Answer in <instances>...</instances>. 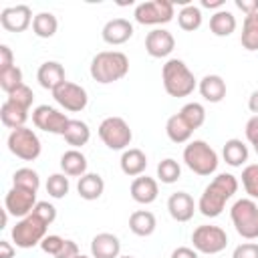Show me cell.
Wrapping results in <instances>:
<instances>
[{"mask_svg": "<svg viewBox=\"0 0 258 258\" xmlns=\"http://www.w3.org/2000/svg\"><path fill=\"white\" fill-rule=\"evenodd\" d=\"M157 228V220H155V214L149 212V210H135L131 216H129V230L135 234V236H151Z\"/></svg>", "mask_w": 258, "mask_h": 258, "instance_id": "obj_26", "label": "cell"}, {"mask_svg": "<svg viewBox=\"0 0 258 258\" xmlns=\"http://www.w3.org/2000/svg\"><path fill=\"white\" fill-rule=\"evenodd\" d=\"M32 214L38 216L46 226H50V224L56 220V208H54L52 204H48V202H38V204L34 206Z\"/></svg>", "mask_w": 258, "mask_h": 258, "instance_id": "obj_41", "label": "cell"}, {"mask_svg": "<svg viewBox=\"0 0 258 258\" xmlns=\"http://www.w3.org/2000/svg\"><path fill=\"white\" fill-rule=\"evenodd\" d=\"M101 141L113 151H125L131 145L133 131L123 117H105L97 129Z\"/></svg>", "mask_w": 258, "mask_h": 258, "instance_id": "obj_7", "label": "cell"}, {"mask_svg": "<svg viewBox=\"0 0 258 258\" xmlns=\"http://www.w3.org/2000/svg\"><path fill=\"white\" fill-rule=\"evenodd\" d=\"M77 191L83 200L87 202H93V200H99L105 191V181L99 173H85L83 177H79L77 181Z\"/></svg>", "mask_w": 258, "mask_h": 258, "instance_id": "obj_25", "label": "cell"}, {"mask_svg": "<svg viewBox=\"0 0 258 258\" xmlns=\"http://www.w3.org/2000/svg\"><path fill=\"white\" fill-rule=\"evenodd\" d=\"M179 115H181V119H183L194 131L200 129V127L206 123V109H204L202 103H196V101L185 103V105L179 109Z\"/></svg>", "mask_w": 258, "mask_h": 258, "instance_id": "obj_34", "label": "cell"}, {"mask_svg": "<svg viewBox=\"0 0 258 258\" xmlns=\"http://www.w3.org/2000/svg\"><path fill=\"white\" fill-rule=\"evenodd\" d=\"M91 256L93 258H119L121 256V240L111 232H101L91 240Z\"/></svg>", "mask_w": 258, "mask_h": 258, "instance_id": "obj_19", "label": "cell"}, {"mask_svg": "<svg viewBox=\"0 0 258 258\" xmlns=\"http://www.w3.org/2000/svg\"><path fill=\"white\" fill-rule=\"evenodd\" d=\"M87 157L81 149H67L60 155V169L69 177H83L87 173Z\"/></svg>", "mask_w": 258, "mask_h": 258, "instance_id": "obj_23", "label": "cell"}, {"mask_svg": "<svg viewBox=\"0 0 258 258\" xmlns=\"http://www.w3.org/2000/svg\"><path fill=\"white\" fill-rule=\"evenodd\" d=\"M36 81L42 89L46 91H54L58 85H62L67 81V75H64V67L58 62V60H46L38 67L36 71Z\"/></svg>", "mask_w": 258, "mask_h": 258, "instance_id": "obj_20", "label": "cell"}, {"mask_svg": "<svg viewBox=\"0 0 258 258\" xmlns=\"http://www.w3.org/2000/svg\"><path fill=\"white\" fill-rule=\"evenodd\" d=\"M240 44H242V48H246L250 52L258 50V12L250 14V16H244Z\"/></svg>", "mask_w": 258, "mask_h": 258, "instance_id": "obj_33", "label": "cell"}, {"mask_svg": "<svg viewBox=\"0 0 258 258\" xmlns=\"http://www.w3.org/2000/svg\"><path fill=\"white\" fill-rule=\"evenodd\" d=\"M248 155H250L248 145L242 139H236V137L228 139L222 147V157L230 167H242L248 161Z\"/></svg>", "mask_w": 258, "mask_h": 258, "instance_id": "obj_24", "label": "cell"}, {"mask_svg": "<svg viewBox=\"0 0 258 258\" xmlns=\"http://www.w3.org/2000/svg\"><path fill=\"white\" fill-rule=\"evenodd\" d=\"M230 220L244 240L258 238V204L252 198L236 200L230 208Z\"/></svg>", "mask_w": 258, "mask_h": 258, "instance_id": "obj_5", "label": "cell"}, {"mask_svg": "<svg viewBox=\"0 0 258 258\" xmlns=\"http://www.w3.org/2000/svg\"><path fill=\"white\" fill-rule=\"evenodd\" d=\"M129 194L133 198V202L137 204H153L159 196V183L155 177H149V175H139L131 181V187H129Z\"/></svg>", "mask_w": 258, "mask_h": 258, "instance_id": "obj_18", "label": "cell"}, {"mask_svg": "<svg viewBox=\"0 0 258 258\" xmlns=\"http://www.w3.org/2000/svg\"><path fill=\"white\" fill-rule=\"evenodd\" d=\"M165 135L173 143H189V139L194 135V129L181 119L179 113H175L165 121Z\"/></svg>", "mask_w": 258, "mask_h": 258, "instance_id": "obj_30", "label": "cell"}, {"mask_svg": "<svg viewBox=\"0 0 258 258\" xmlns=\"http://www.w3.org/2000/svg\"><path fill=\"white\" fill-rule=\"evenodd\" d=\"M46 230L48 226L34 214H28L26 218H20L10 236H12V244L16 248H22V250H28V248H34V246H40V242L46 238Z\"/></svg>", "mask_w": 258, "mask_h": 258, "instance_id": "obj_6", "label": "cell"}, {"mask_svg": "<svg viewBox=\"0 0 258 258\" xmlns=\"http://www.w3.org/2000/svg\"><path fill=\"white\" fill-rule=\"evenodd\" d=\"M198 91L208 103H220L226 97V81L220 75H206L198 83Z\"/></svg>", "mask_w": 258, "mask_h": 258, "instance_id": "obj_21", "label": "cell"}, {"mask_svg": "<svg viewBox=\"0 0 258 258\" xmlns=\"http://www.w3.org/2000/svg\"><path fill=\"white\" fill-rule=\"evenodd\" d=\"M20 85H24V83H22V71H20V67L14 64L12 69L0 73V89H2L6 95L12 93L14 89H18Z\"/></svg>", "mask_w": 258, "mask_h": 258, "instance_id": "obj_39", "label": "cell"}, {"mask_svg": "<svg viewBox=\"0 0 258 258\" xmlns=\"http://www.w3.org/2000/svg\"><path fill=\"white\" fill-rule=\"evenodd\" d=\"M52 99L56 101V105H60L64 111H71V113L83 111L89 103L87 89L77 83H71V81H64L62 85H58L52 91Z\"/></svg>", "mask_w": 258, "mask_h": 258, "instance_id": "obj_12", "label": "cell"}, {"mask_svg": "<svg viewBox=\"0 0 258 258\" xmlns=\"http://www.w3.org/2000/svg\"><path fill=\"white\" fill-rule=\"evenodd\" d=\"M202 20H204V14H202V8L196 6V4H185L181 6V10L177 12V24L181 30L185 32H194L202 26Z\"/></svg>", "mask_w": 258, "mask_h": 258, "instance_id": "obj_31", "label": "cell"}, {"mask_svg": "<svg viewBox=\"0 0 258 258\" xmlns=\"http://www.w3.org/2000/svg\"><path fill=\"white\" fill-rule=\"evenodd\" d=\"M236 26H238L236 16L226 8H222V10H218L210 16V32L214 36H220V38L230 36L236 30Z\"/></svg>", "mask_w": 258, "mask_h": 258, "instance_id": "obj_27", "label": "cell"}, {"mask_svg": "<svg viewBox=\"0 0 258 258\" xmlns=\"http://www.w3.org/2000/svg\"><path fill=\"white\" fill-rule=\"evenodd\" d=\"M179 177H181V165H179L173 157H165V159H161V161L157 163V179H159L161 183L171 185V183H175Z\"/></svg>", "mask_w": 258, "mask_h": 258, "instance_id": "obj_36", "label": "cell"}, {"mask_svg": "<svg viewBox=\"0 0 258 258\" xmlns=\"http://www.w3.org/2000/svg\"><path fill=\"white\" fill-rule=\"evenodd\" d=\"M254 151H256V155H258V145H256V147H254Z\"/></svg>", "mask_w": 258, "mask_h": 258, "instance_id": "obj_54", "label": "cell"}, {"mask_svg": "<svg viewBox=\"0 0 258 258\" xmlns=\"http://www.w3.org/2000/svg\"><path fill=\"white\" fill-rule=\"evenodd\" d=\"M14 67V54L8 44H0V73Z\"/></svg>", "mask_w": 258, "mask_h": 258, "instance_id": "obj_45", "label": "cell"}, {"mask_svg": "<svg viewBox=\"0 0 258 258\" xmlns=\"http://www.w3.org/2000/svg\"><path fill=\"white\" fill-rule=\"evenodd\" d=\"M6 145H8V151L12 155H16L18 159H22V161H34L42 151L38 135L32 129H28L26 125L10 131V135L6 139Z\"/></svg>", "mask_w": 258, "mask_h": 258, "instance_id": "obj_9", "label": "cell"}, {"mask_svg": "<svg viewBox=\"0 0 258 258\" xmlns=\"http://www.w3.org/2000/svg\"><path fill=\"white\" fill-rule=\"evenodd\" d=\"M32 10L26 4H16V6H8L0 12V24L4 30L8 32H24L28 26H32Z\"/></svg>", "mask_w": 258, "mask_h": 258, "instance_id": "obj_14", "label": "cell"}, {"mask_svg": "<svg viewBox=\"0 0 258 258\" xmlns=\"http://www.w3.org/2000/svg\"><path fill=\"white\" fill-rule=\"evenodd\" d=\"M232 258H258V242H242L234 248Z\"/></svg>", "mask_w": 258, "mask_h": 258, "instance_id": "obj_43", "label": "cell"}, {"mask_svg": "<svg viewBox=\"0 0 258 258\" xmlns=\"http://www.w3.org/2000/svg\"><path fill=\"white\" fill-rule=\"evenodd\" d=\"M58 30V20L52 12H38L32 20V32L38 38H52Z\"/></svg>", "mask_w": 258, "mask_h": 258, "instance_id": "obj_32", "label": "cell"}, {"mask_svg": "<svg viewBox=\"0 0 258 258\" xmlns=\"http://www.w3.org/2000/svg\"><path fill=\"white\" fill-rule=\"evenodd\" d=\"M69 117L50 105H38L32 109V123L36 129L52 133V135H64V129L69 125Z\"/></svg>", "mask_w": 258, "mask_h": 258, "instance_id": "obj_11", "label": "cell"}, {"mask_svg": "<svg viewBox=\"0 0 258 258\" xmlns=\"http://www.w3.org/2000/svg\"><path fill=\"white\" fill-rule=\"evenodd\" d=\"M81 252H79V246H77V242L75 240H64V244H62V248H60V252L54 256V258H77Z\"/></svg>", "mask_w": 258, "mask_h": 258, "instance_id": "obj_46", "label": "cell"}, {"mask_svg": "<svg viewBox=\"0 0 258 258\" xmlns=\"http://www.w3.org/2000/svg\"><path fill=\"white\" fill-rule=\"evenodd\" d=\"M175 48V38L169 30L165 28H153L145 36V50L153 58H165L173 52Z\"/></svg>", "mask_w": 258, "mask_h": 258, "instance_id": "obj_15", "label": "cell"}, {"mask_svg": "<svg viewBox=\"0 0 258 258\" xmlns=\"http://www.w3.org/2000/svg\"><path fill=\"white\" fill-rule=\"evenodd\" d=\"M171 258H200V252L189 246H177L171 252Z\"/></svg>", "mask_w": 258, "mask_h": 258, "instance_id": "obj_48", "label": "cell"}, {"mask_svg": "<svg viewBox=\"0 0 258 258\" xmlns=\"http://www.w3.org/2000/svg\"><path fill=\"white\" fill-rule=\"evenodd\" d=\"M64 141L71 145V149H81L83 145H87L89 143V139H91V129H89V125L85 123V121H81V119H71L69 121V125H67V129H64Z\"/></svg>", "mask_w": 258, "mask_h": 258, "instance_id": "obj_29", "label": "cell"}, {"mask_svg": "<svg viewBox=\"0 0 258 258\" xmlns=\"http://www.w3.org/2000/svg\"><path fill=\"white\" fill-rule=\"evenodd\" d=\"M244 133H246V139L250 145H258V115H252L248 121H246V127H244Z\"/></svg>", "mask_w": 258, "mask_h": 258, "instance_id": "obj_44", "label": "cell"}, {"mask_svg": "<svg viewBox=\"0 0 258 258\" xmlns=\"http://www.w3.org/2000/svg\"><path fill=\"white\" fill-rule=\"evenodd\" d=\"M133 32H135L133 24L127 18H111L105 22L101 30V38L111 46H119V44H125L133 36Z\"/></svg>", "mask_w": 258, "mask_h": 258, "instance_id": "obj_17", "label": "cell"}, {"mask_svg": "<svg viewBox=\"0 0 258 258\" xmlns=\"http://www.w3.org/2000/svg\"><path fill=\"white\" fill-rule=\"evenodd\" d=\"M26 119H28V111L26 109H22L20 105H16V103H12L8 99L2 103V107H0V121H2L4 127L14 131L18 127H24Z\"/></svg>", "mask_w": 258, "mask_h": 258, "instance_id": "obj_28", "label": "cell"}, {"mask_svg": "<svg viewBox=\"0 0 258 258\" xmlns=\"http://www.w3.org/2000/svg\"><path fill=\"white\" fill-rule=\"evenodd\" d=\"M183 163H185L196 175L206 177V175L216 173L220 159H218L216 149H214L208 141H204V139H194V141H189V143L183 147Z\"/></svg>", "mask_w": 258, "mask_h": 258, "instance_id": "obj_4", "label": "cell"}, {"mask_svg": "<svg viewBox=\"0 0 258 258\" xmlns=\"http://www.w3.org/2000/svg\"><path fill=\"white\" fill-rule=\"evenodd\" d=\"M119 258H135V256H131V254H121Z\"/></svg>", "mask_w": 258, "mask_h": 258, "instance_id": "obj_52", "label": "cell"}, {"mask_svg": "<svg viewBox=\"0 0 258 258\" xmlns=\"http://www.w3.org/2000/svg\"><path fill=\"white\" fill-rule=\"evenodd\" d=\"M234 4H236V8H240L246 16L258 12V0H236Z\"/></svg>", "mask_w": 258, "mask_h": 258, "instance_id": "obj_47", "label": "cell"}, {"mask_svg": "<svg viewBox=\"0 0 258 258\" xmlns=\"http://www.w3.org/2000/svg\"><path fill=\"white\" fill-rule=\"evenodd\" d=\"M119 165H121V171L129 177H139L143 175L145 167H147V155L137 149V147H129L121 153V159H119Z\"/></svg>", "mask_w": 258, "mask_h": 258, "instance_id": "obj_22", "label": "cell"}, {"mask_svg": "<svg viewBox=\"0 0 258 258\" xmlns=\"http://www.w3.org/2000/svg\"><path fill=\"white\" fill-rule=\"evenodd\" d=\"M38 204L36 200V191H28L22 187H10L4 196V210L14 216V218H26L28 214H32L34 206Z\"/></svg>", "mask_w": 258, "mask_h": 258, "instance_id": "obj_13", "label": "cell"}, {"mask_svg": "<svg viewBox=\"0 0 258 258\" xmlns=\"http://www.w3.org/2000/svg\"><path fill=\"white\" fill-rule=\"evenodd\" d=\"M248 109H250L254 115H258V89L250 93V97H248Z\"/></svg>", "mask_w": 258, "mask_h": 258, "instance_id": "obj_50", "label": "cell"}, {"mask_svg": "<svg viewBox=\"0 0 258 258\" xmlns=\"http://www.w3.org/2000/svg\"><path fill=\"white\" fill-rule=\"evenodd\" d=\"M242 185L248 198L258 200V163H248L242 169Z\"/></svg>", "mask_w": 258, "mask_h": 258, "instance_id": "obj_38", "label": "cell"}, {"mask_svg": "<svg viewBox=\"0 0 258 258\" xmlns=\"http://www.w3.org/2000/svg\"><path fill=\"white\" fill-rule=\"evenodd\" d=\"M14 244L8 240H0V258H12L14 256Z\"/></svg>", "mask_w": 258, "mask_h": 258, "instance_id": "obj_49", "label": "cell"}, {"mask_svg": "<svg viewBox=\"0 0 258 258\" xmlns=\"http://www.w3.org/2000/svg\"><path fill=\"white\" fill-rule=\"evenodd\" d=\"M77 258H93V256H87V254H79Z\"/></svg>", "mask_w": 258, "mask_h": 258, "instance_id": "obj_53", "label": "cell"}, {"mask_svg": "<svg viewBox=\"0 0 258 258\" xmlns=\"http://www.w3.org/2000/svg\"><path fill=\"white\" fill-rule=\"evenodd\" d=\"M71 189V181H69V175L64 173H52L48 175L46 179V194L54 200H62Z\"/></svg>", "mask_w": 258, "mask_h": 258, "instance_id": "obj_37", "label": "cell"}, {"mask_svg": "<svg viewBox=\"0 0 258 258\" xmlns=\"http://www.w3.org/2000/svg\"><path fill=\"white\" fill-rule=\"evenodd\" d=\"M175 16V4L169 0H149L141 2L133 10V18L143 26H159L171 22Z\"/></svg>", "mask_w": 258, "mask_h": 258, "instance_id": "obj_8", "label": "cell"}, {"mask_svg": "<svg viewBox=\"0 0 258 258\" xmlns=\"http://www.w3.org/2000/svg\"><path fill=\"white\" fill-rule=\"evenodd\" d=\"M89 73L99 85H111L129 73V58L121 50H101L93 56Z\"/></svg>", "mask_w": 258, "mask_h": 258, "instance_id": "obj_2", "label": "cell"}, {"mask_svg": "<svg viewBox=\"0 0 258 258\" xmlns=\"http://www.w3.org/2000/svg\"><path fill=\"white\" fill-rule=\"evenodd\" d=\"M198 210V204L187 191H173L167 198V212L175 222H189Z\"/></svg>", "mask_w": 258, "mask_h": 258, "instance_id": "obj_16", "label": "cell"}, {"mask_svg": "<svg viewBox=\"0 0 258 258\" xmlns=\"http://www.w3.org/2000/svg\"><path fill=\"white\" fill-rule=\"evenodd\" d=\"M161 81H163L165 93L175 99L189 97L194 93V89L198 87V79L194 77V73L181 58L165 60V64L161 67Z\"/></svg>", "mask_w": 258, "mask_h": 258, "instance_id": "obj_3", "label": "cell"}, {"mask_svg": "<svg viewBox=\"0 0 258 258\" xmlns=\"http://www.w3.org/2000/svg\"><path fill=\"white\" fill-rule=\"evenodd\" d=\"M191 244L200 254H220L228 246V234L214 224H202L191 232Z\"/></svg>", "mask_w": 258, "mask_h": 258, "instance_id": "obj_10", "label": "cell"}, {"mask_svg": "<svg viewBox=\"0 0 258 258\" xmlns=\"http://www.w3.org/2000/svg\"><path fill=\"white\" fill-rule=\"evenodd\" d=\"M236 191H238V177L232 173H218L204 187V191L198 200L200 214L206 218H218L224 212L226 202L230 198H234Z\"/></svg>", "mask_w": 258, "mask_h": 258, "instance_id": "obj_1", "label": "cell"}, {"mask_svg": "<svg viewBox=\"0 0 258 258\" xmlns=\"http://www.w3.org/2000/svg\"><path fill=\"white\" fill-rule=\"evenodd\" d=\"M6 99L12 101V103H16V105H20V107L26 109V111H30V107H32V103H34V93H32V89H30L28 85H20V87L14 89L12 93H8Z\"/></svg>", "mask_w": 258, "mask_h": 258, "instance_id": "obj_40", "label": "cell"}, {"mask_svg": "<svg viewBox=\"0 0 258 258\" xmlns=\"http://www.w3.org/2000/svg\"><path fill=\"white\" fill-rule=\"evenodd\" d=\"M64 240H67V238H62V236H58V234H46V238L40 242V248H42V252H44V254L56 256V254L60 252V248H62Z\"/></svg>", "mask_w": 258, "mask_h": 258, "instance_id": "obj_42", "label": "cell"}, {"mask_svg": "<svg viewBox=\"0 0 258 258\" xmlns=\"http://www.w3.org/2000/svg\"><path fill=\"white\" fill-rule=\"evenodd\" d=\"M202 8H214L218 12L224 8V0H202Z\"/></svg>", "mask_w": 258, "mask_h": 258, "instance_id": "obj_51", "label": "cell"}, {"mask_svg": "<svg viewBox=\"0 0 258 258\" xmlns=\"http://www.w3.org/2000/svg\"><path fill=\"white\" fill-rule=\"evenodd\" d=\"M12 185L14 187H22L28 191H38L40 187V177L32 167H20L14 171L12 175Z\"/></svg>", "mask_w": 258, "mask_h": 258, "instance_id": "obj_35", "label": "cell"}]
</instances>
